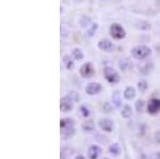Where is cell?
<instances>
[{
  "mask_svg": "<svg viewBox=\"0 0 160 159\" xmlns=\"http://www.w3.org/2000/svg\"><path fill=\"white\" fill-rule=\"evenodd\" d=\"M60 132L63 139H69L75 135V122L71 117H64L60 121Z\"/></svg>",
  "mask_w": 160,
  "mask_h": 159,
  "instance_id": "6da1fadb",
  "label": "cell"
},
{
  "mask_svg": "<svg viewBox=\"0 0 160 159\" xmlns=\"http://www.w3.org/2000/svg\"><path fill=\"white\" fill-rule=\"evenodd\" d=\"M152 53V50L146 45H138L131 49V55L137 60H144L148 59Z\"/></svg>",
  "mask_w": 160,
  "mask_h": 159,
  "instance_id": "7a4b0ae2",
  "label": "cell"
},
{
  "mask_svg": "<svg viewBox=\"0 0 160 159\" xmlns=\"http://www.w3.org/2000/svg\"><path fill=\"white\" fill-rule=\"evenodd\" d=\"M109 32H110V35L114 38V40H122V38L126 37L125 29H124L120 24H115V22L110 26Z\"/></svg>",
  "mask_w": 160,
  "mask_h": 159,
  "instance_id": "3957f363",
  "label": "cell"
},
{
  "mask_svg": "<svg viewBox=\"0 0 160 159\" xmlns=\"http://www.w3.org/2000/svg\"><path fill=\"white\" fill-rule=\"evenodd\" d=\"M104 75H105L106 80H107L109 83L115 84V83H118V81H120V75H118V73L114 70V68L110 67V66L105 67Z\"/></svg>",
  "mask_w": 160,
  "mask_h": 159,
  "instance_id": "277c9868",
  "label": "cell"
},
{
  "mask_svg": "<svg viewBox=\"0 0 160 159\" xmlns=\"http://www.w3.org/2000/svg\"><path fill=\"white\" fill-rule=\"evenodd\" d=\"M74 108V101L68 95L62 97L60 99V110L64 113L71 112Z\"/></svg>",
  "mask_w": 160,
  "mask_h": 159,
  "instance_id": "5b68a950",
  "label": "cell"
},
{
  "mask_svg": "<svg viewBox=\"0 0 160 159\" xmlns=\"http://www.w3.org/2000/svg\"><path fill=\"white\" fill-rule=\"evenodd\" d=\"M95 70H94V65L91 62H87L80 67V75L83 78H91L94 75Z\"/></svg>",
  "mask_w": 160,
  "mask_h": 159,
  "instance_id": "8992f818",
  "label": "cell"
},
{
  "mask_svg": "<svg viewBox=\"0 0 160 159\" xmlns=\"http://www.w3.org/2000/svg\"><path fill=\"white\" fill-rule=\"evenodd\" d=\"M102 84L98 82H90L88 83V86L86 87V93L88 95H96L102 91Z\"/></svg>",
  "mask_w": 160,
  "mask_h": 159,
  "instance_id": "52a82bcc",
  "label": "cell"
},
{
  "mask_svg": "<svg viewBox=\"0 0 160 159\" xmlns=\"http://www.w3.org/2000/svg\"><path fill=\"white\" fill-rule=\"evenodd\" d=\"M160 111V99L152 98L148 104V112L149 114H156Z\"/></svg>",
  "mask_w": 160,
  "mask_h": 159,
  "instance_id": "ba28073f",
  "label": "cell"
},
{
  "mask_svg": "<svg viewBox=\"0 0 160 159\" xmlns=\"http://www.w3.org/2000/svg\"><path fill=\"white\" fill-rule=\"evenodd\" d=\"M98 48L102 51H107V52H111V51L114 50L115 46L108 38H102L98 42Z\"/></svg>",
  "mask_w": 160,
  "mask_h": 159,
  "instance_id": "9c48e42d",
  "label": "cell"
},
{
  "mask_svg": "<svg viewBox=\"0 0 160 159\" xmlns=\"http://www.w3.org/2000/svg\"><path fill=\"white\" fill-rule=\"evenodd\" d=\"M98 126L106 132H111L113 130V122L110 119H99Z\"/></svg>",
  "mask_w": 160,
  "mask_h": 159,
  "instance_id": "30bf717a",
  "label": "cell"
},
{
  "mask_svg": "<svg viewBox=\"0 0 160 159\" xmlns=\"http://www.w3.org/2000/svg\"><path fill=\"white\" fill-rule=\"evenodd\" d=\"M100 153H102V148L96 144H92L88 150V158L89 159H98Z\"/></svg>",
  "mask_w": 160,
  "mask_h": 159,
  "instance_id": "8fae6325",
  "label": "cell"
},
{
  "mask_svg": "<svg viewBox=\"0 0 160 159\" xmlns=\"http://www.w3.org/2000/svg\"><path fill=\"white\" fill-rule=\"evenodd\" d=\"M81 128L84 132H92L95 129V124L92 120H86L81 125Z\"/></svg>",
  "mask_w": 160,
  "mask_h": 159,
  "instance_id": "7c38bea8",
  "label": "cell"
},
{
  "mask_svg": "<svg viewBox=\"0 0 160 159\" xmlns=\"http://www.w3.org/2000/svg\"><path fill=\"white\" fill-rule=\"evenodd\" d=\"M136 96V90L133 87H127L124 91V98L127 99V101H131Z\"/></svg>",
  "mask_w": 160,
  "mask_h": 159,
  "instance_id": "4fadbf2b",
  "label": "cell"
},
{
  "mask_svg": "<svg viewBox=\"0 0 160 159\" xmlns=\"http://www.w3.org/2000/svg\"><path fill=\"white\" fill-rule=\"evenodd\" d=\"M112 102L115 108H121L122 106V99H121V94L118 91H114L112 93Z\"/></svg>",
  "mask_w": 160,
  "mask_h": 159,
  "instance_id": "5bb4252c",
  "label": "cell"
},
{
  "mask_svg": "<svg viewBox=\"0 0 160 159\" xmlns=\"http://www.w3.org/2000/svg\"><path fill=\"white\" fill-rule=\"evenodd\" d=\"M132 108L129 106V105H125V106L122 108V111H121V115L124 117V119H130L132 117Z\"/></svg>",
  "mask_w": 160,
  "mask_h": 159,
  "instance_id": "9a60e30c",
  "label": "cell"
},
{
  "mask_svg": "<svg viewBox=\"0 0 160 159\" xmlns=\"http://www.w3.org/2000/svg\"><path fill=\"white\" fill-rule=\"evenodd\" d=\"M118 67L122 71H127L131 67V62L127 58H123L118 61Z\"/></svg>",
  "mask_w": 160,
  "mask_h": 159,
  "instance_id": "2e32d148",
  "label": "cell"
},
{
  "mask_svg": "<svg viewBox=\"0 0 160 159\" xmlns=\"http://www.w3.org/2000/svg\"><path fill=\"white\" fill-rule=\"evenodd\" d=\"M109 152L114 156H118L121 154V147L118 143H112L109 145Z\"/></svg>",
  "mask_w": 160,
  "mask_h": 159,
  "instance_id": "e0dca14e",
  "label": "cell"
},
{
  "mask_svg": "<svg viewBox=\"0 0 160 159\" xmlns=\"http://www.w3.org/2000/svg\"><path fill=\"white\" fill-rule=\"evenodd\" d=\"M79 24L81 27L89 29L92 26V20L91 18H89V17H87V16H82V17H80V19H79Z\"/></svg>",
  "mask_w": 160,
  "mask_h": 159,
  "instance_id": "ac0fdd59",
  "label": "cell"
},
{
  "mask_svg": "<svg viewBox=\"0 0 160 159\" xmlns=\"http://www.w3.org/2000/svg\"><path fill=\"white\" fill-rule=\"evenodd\" d=\"M63 64L68 70H73L74 68V61L72 60V58L68 55H65L63 57Z\"/></svg>",
  "mask_w": 160,
  "mask_h": 159,
  "instance_id": "d6986e66",
  "label": "cell"
},
{
  "mask_svg": "<svg viewBox=\"0 0 160 159\" xmlns=\"http://www.w3.org/2000/svg\"><path fill=\"white\" fill-rule=\"evenodd\" d=\"M72 56H73V58L77 61H80L84 58L83 51H82L81 49H79V48H75V49L73 50V52H72Z\"/></svg>",
  "mask_w": 160,
  "mask_h": 159,
  "instance_id": "ffe728a7",
  "label": "cell"
},
{
  "mask_svg": "<svg viewBox=\"0 0 160 159\" xmlns=\"http://www.w3.org/2000/svg\"><path fill=\"white\" fill-rule=\"evenodd\" d=\"M74 150L71 147H63L61 148V159H68L73 154Z\"/></svg>",
  "mask_w": 160,
  "mask_h": 159,
  "instance_id": "44dd1931",
  "label": "cell"
},
{
  "mask_svg": "<svg viewBox=\"0 0 160 159\" xmlns=\"http://www.w3.org/2000/svg\"><path fill=\"white\" fill-rule=\"evenodd\" d=\"M144 107H145V102L143 99H138L135 104V108L136 111L139 112V113H142L144 111Z\"/></svg>",
  "mask_w": 160,
  "mask_h": 159,
  "instance_id": "7402d4cb",
  "label": "cell"
},
{
  "mask_svg": "<svg viewBox=\"0 0 160 159\" xmlns=\"http://www.w3.org/2000/svg\"><path fill=\"white\" fill-rule=\"evenodd\" d=\"M152 70H153V64H152L151 62L146 63L145 65L141 66L140 67V72L143 75H148V74H149V72H151Z\"/></svg>",
  "mask_w": 160,
  "mask_h": 159,
  "instance_id": "603a6c76",
  "label": "cell"
},
{
  "mask_svg": "<svg viewBox=\"0 0 160 159\" xmlns=\"http://www.w3.org/2000/svg\"><path fill=\"white\" fill-rule=\"evenodd\" d=\"M148 81H145V80H140V81L138 82V89H139V91L145 92L146 90H148Z\"/></svg>",
  "mask_w": 160,
  "mask_h": 159,
  "instance_id": "cb8c5ba5",
  "label": "cell"
},
{
  "mask_svg": "<svg viewBox=\"0 0 160 159\" xmlns=\"http://www.w3.org/2000/svg\"><path fill=\"white\" fill-rule=\"evenodd\" d=\"M137 28H140L142 30H148V29H151V24L148 22H142V20H140V22H138Z\"/></svg>",
  "mask_w": 160,
  "mask_h": 159,
  "instance_id": "d4e9b609",
  "label": "cell"
},
{
  "mask_svg": "<svg viewBox=\"0 0 160 159\" xmlns=\"http://www.w3.org/2000/svg\"><path fill=\"white\" fill-rule=\"evenodd\" d=\"M60 31H61V37H66L69 34V28L66 25H61Z\"/></svg>",
  "mask_w": 160,
  "mask_h": 159,
  "instance_id": "484cf974",
  "label": "cell"
},
{
  "mask_svg": "<svg viewBox=\"0 0 160 159\" xmlns=\"http://www.w3.org/2000/svg\"><path fill=\"white\" fill-rule=\"evenodd\" d=\"M80 113H81V115L83 117H90V110L89 108H87L86 106H81L80 107Z\"/></svg>",
  "mask_w": 160,
  "mask_h": 159,
  "instance_id": "4316f807",
  "label": "cell"
},
{
  "mask_svg": "<svg viewBox=\"0 0 160 159\" xmlns=\"http://www.w3.org/2000/svg\"><path fill=\"white\" fill-rule=\"evenodd\" d=\"M97 28H98V25H97V24H93L91 27L88 29V34H89V37H93V35H94V33L97 30Z\"/></svg>",
  "mask_w": 160,
  "mask_h": 159,
  "instance_id": "83f0119b",
  "label": "cell"
},
{
  "mask_svg": "<svg viewBox=\"0 0 160 159\" xmlns=\"http://www.w3.org/2000/svg\"><path fill=\"white\" fill-rule=\"evenodd\" d=\"M111 110H112V106H111L108 102H105L104 104H102V111L106 112V113H110Z\"/></svg>",
  "mask_w": 160,
  "mask_h": 159,
  "instance_id": "f1b7e54d",
  "label": "cell"
},
{
  "mask_svg": "<svg viewBox=\"0 0 160 159\" xmlns=\"http://www.w3.org/2000/svg\"><path fill=\"white\" fill-rule=\"evenodd\" d=\"M68 96L71 97V98L73 99L74 102H78L79 99H80L79 95H78V94L76 93V92H71V93H69V95H68Z\"/></svg>",
  "mask_w": 160,
  "mask_h": 159,
  "instance_id": "f546056e",
  "label": "cell"
},
{
  "mask_svg": "<svg viewBox=\"0 0 160 159\" xmlns=\"http://www.w3.org/2000/svg\"><path fill=\"white\" fill-rule=\"evenodd\" d=\"M155 141H156V143L160 144V130H158V132L155 134Z\"/></svg>",
  "mask_w": 160,
  "mask_h": 159,
  "instance_id": "4dcf8cb0",
  "label": "cell"
},
{
  "mask_svg": "<svg viewBox=\"0 0 160 159\" xmlns=\"http://www.w3.org/2000/svg\"><path fill=\"white\" fill-rule=\"evenodd\" d=\"M152 159H160V152H156L152 155Z\"/></svg>",
  "mask_w": 160,
  "mask_h": 159,
  "instance_id": "1f68e13d",
  "label": "cell"
},
{
  "mask_svg": "<svg viewBox=\"0 0 160 159\" xmlns=\"http://www.w3.org/2000/svg\"><path fill=\"white\" fill-rule=\"evenodd\" d=\"M74 159H86V158H84V157H83V156H82V155H77L76 157H75Z\"/></svg>",
  "mask_w": 160,
  "mask_h": 159,
  "instance_id": "d6a6232c",
  "label": "cell"
}]
</instances>
